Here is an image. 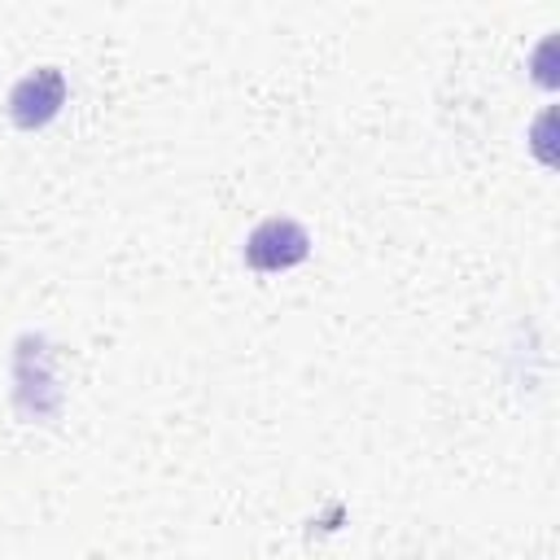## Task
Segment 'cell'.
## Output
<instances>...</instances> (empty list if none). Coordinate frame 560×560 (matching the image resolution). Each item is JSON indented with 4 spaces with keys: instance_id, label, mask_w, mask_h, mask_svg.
I'll return each instance as SVG.
<instances>
[{
    "instance_id": "3",
    "label": "cell",
    "mask_w": 560,
    "mask_h": 560,
    "mask_svg": "<svg viewBox=\"0 0 560 560\" xmlns=\"http://www.w3.org/2000/svg\"><path fill=\"white\" fill-rule=\"evenodd\" d=\"M66 105V74L57 66H39L31 70L26 79L13 83L9 92V118L22 127V131H35L44 122H52Z\"/></svg>"
},
{
    "instance_id": "1",
    "label": "cell",
    "mask_w": 560,
    "mask_h": 560,
    "mask_svg": "<svg viewBox=\"0 0 560 560\" xmlns=\"http://www.w3.org/2000/svg\"><path fill=\"white\" fill-rule=\"evenodd\" d=\"M13 398L22 407V416H35V420H48L61 402V389H57V376H52V359H48V346L44 337H22L18 341V354H13Z\"/></svg>"
},
{
    "instance_id": "2",
    "label": "cell",
    "mask_w": 560,
    "mask_h": 560,
    "mask_svg": "<svg viewBox=\"0 0 560 560\" xmlns=\"http://www.w3.org/2000/svg\"><path fill=\"white\" fill-rule=\"evenodd\" d=\"M311 254V236L293 219H262L245 236V262L254 271H289Z\"/></svg>"
}]
</instances>
